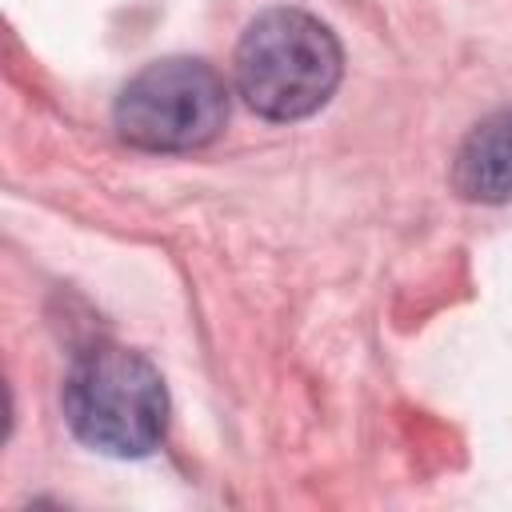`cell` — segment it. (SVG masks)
Instances as JSON below:
<instances>
[{
  "label": "cell",
  "instance_id": "7a4b0ae2",
  "mask_svg": "<svg viewBox=\"0 0 512 512\" xmlns=\"http://www.w3.org/2000/svg\"><path fill=\"white\" fill-rule=\"evenodd\" d=\"M60 408L80 444L120 460L160 448L172 412L160 368L120 344H96L72 360Z\"/></svg>",
  "mask_w": 512,
  "mask_h": 512
},
{
  "label": "cell",
  "instance_id": "6da1fadb",
  "mask_svg": "<svg viewBox=\"0 0 512 512\" xmlns=\"http://www.w3.org/2000/svg\"><path fill=\"white\" fill-rule=\"evenodd\" d=\"M232 76L256 116L292 124L332 100L344 76V52L332 28L316 16L300 8H268L244 28Z\"/></svg>",
  "mask_w": 512,
  "mask_h": 512
},
{
  "label": "cell",
  "instance_id": "3957f363",
  "mask_svg": "<svg viewBox=\"0 0 512 512\" xmlns=\"http://www.w3.org/2000/svg\"><path fill=\"white\" fill-rule=\"evenodd\" d=\"M228 124V84L196 56L144 64L112 104V128L140 152H196Z\"/></svg>",
  "mask_w": 512,
  "mask_h": 512
},
{
  "label": "cell",
  "instance_id": "277c9868",
  "mask_svg": "<svg viewBox=\"0 0 512 512\" xmlns=\"http://www.w3.org/2000/svg\"><path fill=\"white\" fill-rule=\"evenodd\" d=\"M452 188L472 204L512 200V104L468 128L452 160Z\"/></svg>",
  "mask_w": 512,
  "mask_h": 512
}]
</instances>
